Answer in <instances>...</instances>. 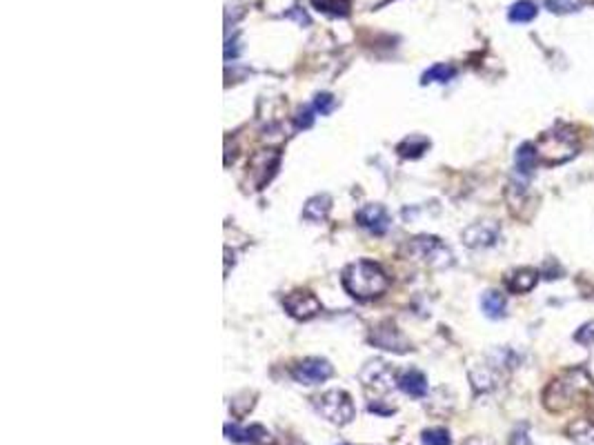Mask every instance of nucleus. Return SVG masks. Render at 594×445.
Wrapping results in <instances>:
<instances>
[{"instance_id": "1", "label": "nucleus", "mask_w": 594, "mask_h": 445, "mask_svg": "<svg viewBox=\"0 0 594 445\" xmlns=\"http://www.w3.org/2000/svg\"><path fill=\"white\" fill-rule=\"evenodd\" d=\"M590 392L592 381L585 370H570L550 383L543 394V403L550 412H563V409L583 400Z\"/></svg>"}, {"instance_id": "2", "label": "nucleus", "mask_w": 594, "mask_h": 445, "mask_svg": "<svg viewBox=\"0 0 594 445\" xmlns=\"http://www.w3.org/2000/svg\"><path fill=\"white\" fill-rule=\"evenodd\" d=\"M343 288L352 294L354 298L367 301L376 298L387 290V276L376 263L370 261H357L343 272Z\"/></svg>"}, {"instance_id": "3", "label": "nucleus", "mask_w": 594, "mask_h": 445, "mask_svg": "<svg viewBox=\"0 0 594 445\" xmlns=\"http://www.w3.org/2000/svg\"><path fill=\"white\" fill-rule=\"evenodd\" d=\"M539 158L547 165H561L570 160L579 151V138L576 131L567 125H556L554 129L545 131L537 142Z\"/></svg>"}, {"instance_id": "4", "label": "nucleus", "mask_w": 594, "mask_h": 445, "mask_svg": "<svg viewBox=\"0 0 594 445\" xmlns=\"http://www.w3.org/2000/svg\"><path fill=\"white\" fill-rule=\"evenodd\" d=\"M407 256L430 267H437V270H446V267L454 263V256H452V252L446 247V243L437 236L412 238L410 243H407Z\"/></svg>"}, {"instance_id": "5", "label": "nucleus", "mask_w": 594, "mask_h": 445, "mask_svg": "<svg viewBox=\"0 0 594 445\" xmlns=\"http://www.w3.org/2000/svg\"><path fill=\"white\" fill-rule=\"evenodd\" d=\"M314 407L318 414H323L327 421L336 425L350 423L354 414H357L350 394L343 390H330V392H325V394L314 396Z\"/></svg>"}, {"instance_id": "6", "label": "nucleus", "mask_w": 594, "mask_h": 445, "mask_svg": "<svg viewBox=\"0 0 594 445\" xmlns=\"http://www.w3.org/2000/svg\"><path fill=\"white\" fill-rule=\"evenodd\" d=\"M292 377L303 385H316V383H323L332 377V365L325 359H305L296 365Z\"/></svg>"}, {"instance_id": "7", "label": "nucleus", "mask_w": 594, "mask_h": 445, "mask_svg": "<svg viewBox=\"0 0 594 445\" xmlns=\"http://www.w3.org/2000/svg\"><path fill=\"white\" fill-rule=\"evenodd\" d=\"M357 220H359L361 227H365L367 231H372V234H376V236H383L389 227L387 209L383 207V205H376V203L361 207L357 212Z\"/></svg>"}, {"instance_id": "8", "label": "nucleus", "mask_w": 594, "mask_h": 445, "mask_svg": "<svg viewBox=\"0 0 594 445\" xmlns=\"http://www.w3.org/2000/svg\"><path fill=\"white\" fill-rule=\"evenodd\" d=\"M285 309L294 318L307 320V318H314L318 312H321V301L309 292H294L285 298Z\"/></svg>"}, {"instance_id": "9", "label": "nucleus", "mask_w": 594, "mask_h": 445, "mask_svg": "<svg viewBox=\"0 0 594 445\" xmlns=\"http://www.w3.org/2000/svg\"><path fill=\"white\" fill-rule=\"evenodd\" d=\"M499 238V225L494 220H483V222H474L463 231V243L472 249L478 247H490L494 245V240Z\"/></svg>"}, {"instance_id": "10", "label": "nucleus", "mask_w": 594, "mask_h": 445, "mask_svg": "<svg viewBox=\"0 0 594 445\" xmlns=\"http://www.w3.org/2000/svg\"><path fill=\"white\" fill-rule=\"evenodd\" d=\"M361 381L365 383L367 387H374L378 392H387L394 385V372L389 370L385 363L372 361L361 370Z\"/></svg>"}, {"instance_id": "11", "label": "nucleus", "mask_w": 594, "mask_h": 445, "mask_svg": "<svg viewBox=\"0 0 594 445\" xmlns=\"http://www.w3.org/2000/svg\"><path fill=\"white\" fill-rule=\"evenodd\" d=\"M372 341H374L380 350H389V352H405L407 350L405 338L398 334L396 327H392V325H380L378 329H374Z\"/></svg>"}, {"instance_id": "12", "label": "nucleus", "mask_w": 594, "mask_h": 445, "mask_svg": "<svg viewBox=\"0 0 594 445\" xmlns=\"http://www.w3.org/2000/svg\"><path fill=\"white\" fill-rule=\"evenodd\" d=\"M398 387H401L405 394L421 398L428 394V379H425L419 370H407L401 374V379H398Z\"/></svg>"}, {"instance_id": "13", "label": "nucleus", "mask_w": 594, "mask_h": 445, "mask_svg": "<svg viewBox=\"0 0 594 445\" xmlns=\"http://www.w3.org/2000/svg\"><path fill=\"white\" fill-rule=\"evenodd\" d=\"M539 281V272L537 270H530V267H523V270H517L510 279H508V288L514 294H526L537 285Z\"/></svg>"}, {"instance_id": "14", "label": "nucleus", "mask_w": 594, "mask_h": 445, "mask_svg": "<svg viewBox=\"0 0 594 445\" xmlns=\"http://www.w3.org/2000/svg\"><path fill=\"white\" fill-rule=\"evenodd\" d=\"M567 434L579 445H594V418H576L567 425Z\"/></svg>"}, {"instance_id": "15", "label": "nucleus", "mask_w": 594, "mask_h": 445, "mask_svg": "<svg viewBox=\"0 0 594 445\" xmlns=\"http://www.w3.org/2000/svg\"><path fill=\"white\" fill-rule=\"evenodd\" d=\"M330 207H332V201L330 196H314V199H309L307 205L303 207V218L305 220H312V222H321L327 218V214H330Z\"/></svg>"}, {"instance_id": "16", "label": "nucleus", "mask_w": 594, "mask_h": 445, "mask_svg": "<svg viewBox=\"0 0 594 445\" xmlns=\"http://www.w3.org/2000/svg\"><path fill=\"white\" fill-rule=\"evenodd\" d=\"M537 163H539L537 145H532V142H523V145L519 147V151H517V167H519V172L530 176V174L537 169Z\"/></svg>"}, {"instance_id": "17", "label": "nucleus", "mask_w": 594, "mask_h": 445, "mask_svg": "<svg viewBox=\"0 0 594 445\" xmlns=\"http://www.w3.org/2000/svg\"><path fill=\"white\" fill-rule=\"evenodd\" d=\"M481 307L487 318H503L505 316V296L501 292H485L481 298Z\"/></svg>"}, {"instance_id": "18", "label": "nucleus", "mask_w": 594, "mask_h": 445, "mask_svg": "<svg viewBox=\"0 0 594 445\" xmlns=\"http://www.w3.org/2000/svg\"><path fill=\"white\" fill-rule=\"evenodd\" d=\"M428 147H430V140L425 136H416L414 134V136L405 138L401 145H398V154H401L403 158H419Z\"/></svg>"}, {"instance_id": "19", "label": "nucleus", "mask_w": 594, "mask_h": 445, "mask_svg": "<svg viewBox=\"0 0 594 445\" xmlns=\"http://www.w3.org/2000/svg\"><path fill=\"white\" fill-rule=\"evenodd\" d=\"M508 16L512 23H530L537 18V5L532 0H519V3L512 5Z\"/></svg>"}, {"instance_id": "20", "label": "nucleus", "mask_w": 594, "mask_h": 445, "mask_svg": "<svg viewBox=\"0 0 594 445\" xmlns=\"http://www.w3.org/2000/svg\"><path fill=\"white\" fill-rule=\"evenodd\" d=\"M454 78V67H450V65H432L428 71H425L423 74V78H421V83L423 85H430V83H448V80H452Z\"/></svg>"}, {"instance_id": "21", "label": "nucleus", "mask_w": 594, "mask_h": 445, "mask_svg": "<svg viewBox=\"0 0 594 445\" xmlns=\"http://www.w3.org/2000/svg\"><path fill=\"white\" fill-rule=\"evenodd\" d=\"M583 5H585V0H545V7L554 14H570V12H576V9H581Z\"/></svg>"}, {"instance_id": "22", "label": "nucleus", "mask_w": 594, "mask_h": 445, "mask_svg": "<svg viewBox=\"0 0 594 445\" xmlns=\"http://www.w3.org/2000/svg\"><path fill=\"white\" fill-rule=\"evenodd\" d=\"M450 434L443 427H434V430L423 432V445H450Z\"/></svg>"}, {"instance_id": "23", "label": "nucleus", "mask_w": 594, "mask_h": 445, "mask_svg": "<svg viewBox=\"0 0 594 445\" xmlns=\"http://www.w3.org/2000/svg\"><path fill=\"white\" fill-rule=\"evenodd\" d=\"M334 105H336V101H334V96H332V94H318V96L314 98V110H316L318 114H321V116L332 114Z\"/></svg>"}, {"instance_id": "24", "label": "nucleus", "mask_w": 594, "mask_h": 445, "mask_svg": "<svg viewBox=\"0 0 594 445\" xmlns=\"http://www.w3.org/2000/svg\"><path fill=\"white\" fill-rule=\"evenodd\" d=\"M574 341L581 343V345H592L594 343V323H585L576 329Z\"/></svg>"}, {"instance_id": "25", "label": "nucleus", "mask_w": 594, "mask_h": 445, "mask_svg": "<svg viewBox=\"0 0 594 445\" xmlns=\"http://www.w3.org/2000/svg\"><path fill=\"white\" fill-rule=\"evenodd\" d=\"M312 123H314L312 112H309V110H300V112H298V116H296V127H298V129L312 127Z\"/></svg>"}, {"instance_id": "26", "label": "nucleus", "mask_w": 594, "mask_h": 445, "mask_svg": "<svg viewBox=\"0 0 594 445\" xmlns=\"http://www.w3.org/2000/svg\"><path fill=\"white\" fill-rule=\"evenodd\" d=\"M463 445H490V443H487L485 439H481V436H472V439H467Z\"/></svg>"}, {"instance_id": "27", "label": "nucleus", "mask_w": 594, "mask_h": 445, "mask_svg": "<svg viewBox=\"0 0 594 445\" xmlns=\"http://www.w3.org/2000/svg\"><path fill=\"white\" fill-rule=\"evenodd\" d=\"M512 443H514V445H530L526 434H514V441H512Z\"/></svg>"}]
</instances>
